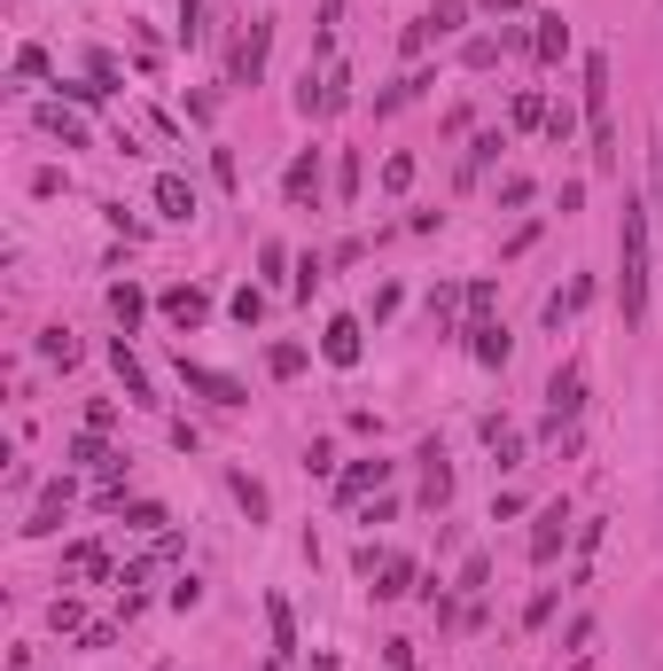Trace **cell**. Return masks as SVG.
I'll return each mask as SVG.
<instances>
[{
  "mask_svg": "<svg viewBox=\"0 0 663 671\" xmlns=\"http://www.w3.org/2000/svg\"><path fill=\"white\" fill-rule=\"evenodd\" d=\"M648 258H655V242H648V204L625 196V227H617V297H625V328L648 320Z\"/></svg>",
  "mask_w": 663,
  "mask_h": 671,
  "instance_id": "obj_1",
  "label": "cell"
},
{
  "mask_svg": "<svg viewBox=\"0 0 663 671\" xmlns=\"http://www.w3.org/2000/svg\"><path fill=\"white\" fill-rule=\"evenodd\" d=\"M586 133H594V164L617 173V125H609V55H586Z\"/></svg>",
  "mask_w": 663,
  "mask_h": 671,
  "instance_id": "obj_2",
  "label": "cell"
},
{
  "mask_svg": "<svg viewBox=\"0 0 663 671\" xmlns=\"http://www.w3.org/2000/svg\"><path fill=\"white\" fill-rule=\"evenodd\" d=\"M461 24H468V0H438V9H422V16L406 24V55H430V47L453 40Z\"/></svg>",
  "mask_w": 663,
  "mask_h": 671,
  "instance_id": "obj_3",
  "label": "cell"
},
{
  "mask_svg": "<svg viewBox=\"0 0 663 671\" xmlns=\"http://www.w3.org/2000/svg\"><path fill=\"white\" fill-rule=\"evenodd\" d=\"M577 414H586V367H554V383H546V430H570Z\"/></svg>",
  "mask_w": 663,
  "mask_h": 671,
  "instance_id": "obj_4",
  "label": "cell"
},
{
  "mask_svg": "<svg viewBox=\"0 0 663 671\" xmlns=\"http://www.w3.org/2000/svg\"><path fill=\"white\" fill-rule=\"evenodd\" d=\"M360 578H375V602L413 594V562L406 554H383V547H360Z\"/></svg>",
  "mask_w": 663,
  "mask_h": 671,
  "instance_id": "obj_5",
  "label": "cell"
},
{
  "mask_svg": "<svg viewBox=\"0 0 663 671\" xmlns=\"http://www.w3.org/2000/svg\"><path fill=\"white\" fill-rule=\"evenodd\" d=\"M320 360H328V367H360V360H367V328H360L352 312L328 320V328H320Z\"/></svg>",
  "mask_w": 663,
  "mask_h": 671,
  "instance_id": "obj_6",
  "label": "cell"
},
{
  "mask_svg": "<svg viewBox=\"0 0 663 671\" xmlns=\"http://www.w3.org/2000/svg\"><path fill=\"white\" fill-rule=\"evenodd\" d=\"M562 547H570V499H546V508H539V524H531V562L546 570Z\"/></svg>",
  "mask_w": 663,
  "mask_h": 671,
  "instance_id": "obj_7",
  "label": "cell"
},
{
  "mask_svg": "<svg viewBox=\"0 0 663 671\" xmlns=\"http://www.w3.org/2000/svg\"><path fill=\"white\" fill-rule=\"evenodd\" d=\"M180 383H188V391H203L211 406H251V391H242L234 375H219V367H203V360H188V352H180Z\"/></svg>",
  "mask_w": 663,
  "mask_h": 671,
  "instance_id": "obj_8",
  "label": "cell"
},
{
  "mask_svg": "<svg viewBox=\"0 0 663 671\" xmlns=\"http://www.w3.org/2000/svg\"><path fill=\"white\" fill-rule=\"evenodd\" d=\"M156 312H164V320H173L180 336H196V328L211 320V297H203L196 282H180V289H164V297H156Z\"/></svg>",
  "mask_w": 663,
  "mask_h": 671,
  "instance_id": "obj_9",
  "label": "cell"
},
{
  "mask_svg": "<svg viewBox=\"0 0 663 671\" xmlns=\"http://www.w3.org/2000/svg\"><path fill=\"white\" fill-rule=\"evenodd\" d=\"M461 336H468V352H476L484 367H508V328L491 320V312H468V328H461Z\"/></svg>",
  "mask_w": 663,
  "mask_h": 671,
  "instance_id": "obj_10",
  "label": "cell"
},
{
  "mask_svg": "<svg viewBox=\"0 0 663 671\" xmlns=\"http://www.w3.org/2000/svg\"><path fill=\"white\" fill-rule=\"evenodd\" d=\"M266 47H274V24L258 16L251 32H242V47H234V87H258V70H266Z\"/></svg>",
  "mask_w": 663,
  "mask_h": 671,
  "instance_id": "obj_11",
  "label": "cell"
},
{
  "mask_svg": "<svg viewBox=\"0 0 663 671\" xmlns=\"http://www.w3.org/2000/svg\"><path fill=\"white\" fill-rule=\"evenodd\" d=\"M281 196H289V204H320V148H297V156H289Z\"/></svg>",
  "mask_w": 663,
  "mask_h": 671,
  "instance_id": "obj_12",
  "label": "cell"
},
{
  "mask_svg": "<svg viewBox=\"0 0 663 671\" xmlns=\"http://www.w3.org/2000/svg\"><path fill=\"white\" fill-rule=\"evenodd\" d=\"M383 484H390V461H352V469L336 476V499H344V508H360V499L383 492Z\"/></svg>",
  "mask_w": 663,
  "mask_h": 671,
  "instance_id": "obj_13",
  "label": "cell"
},
{
  "mask_svg": "<svg viewBox=\"0 0 663 671\" xmlns=\"http://www.w3.org/2000/svg\"><path fill=\"white\" fill-rule=\"evenodd\" d=\"M110 367H118V383H125V398H133V406H156V383H148V367L133 360V344H125V336L110 344Z\"/></svg>",
  "mask_w": 663,
  "mask_h": 671,
  "instance_id": "obj_14",
  "label": "cell"
},
{
  "mask_svg": "<svg viewBox=\"0 0 663 671\" xmlns=\"http://www.w3.org/2000/svg\"><path fill=\"white\" fill-rule=\"evenodd\" d=\"M32 125H40L47 141H63V148H87V125H78V110H63V102H40Z\"/></svg>",
  "mask_w": 663,
  "mask_h": 671,
  "instance_id": "obj_15",
  "label": "cell"
},
{
  "mask_svg": "<svg viewBox=\"0 0 663 671\" xmlns=\"http://www.w3.org/2000/svg\"><path fill=\"white\" fill-rule=\"evenodd\" d=\"M413 461H422V499H430V508H445V499H453V469H445V446L430 438V446L413 453Z\"/></svg>",
  "mask_w": 663,
  "mask_h": 671,
  "instance_id": "obj_16",
  "label": "cell"
},
{
  "mask_svg": "<svg viewBox=\"0 0 663 671\" xmlns=\"http://www.w3.org/2000/svg\"><path fill=\"white\" fill-rule=\"evenodd\" d=\"M156 211H164V219H196V188H188L180 173H156Z\"/></svg>",
  "mask_w": 663,
  "mask_h": 671,
  "instance_id": "obj_17",
  "label": "cell"
},
{
  "mask_svg": "<svg viewBox=\"0 0 663 671\" xmlns=\"http://www.w3.org/2000/svg\"><path fill=\"white\" fill-rule=\"evenodd\" d=\"M63 508H70V476H55V484L40 492V508H32V524H24V531H32V539H40V531H55V524H63Z\"/></svg>",
  "mask_w": 663,
  "mask_h": 671,
  "instance_id": "obj_18",
  "label": "cell"
},
{
  "mask_svg": "<svg viewBox=\"0 0 663 671\" xmlns=\"http://www.w3.org/2000/svg\"><path fill=\"white\" fill-rule=\"evenodd\" d=\"M484 446L500 453V469H523V430H516V422H500V414H491V422H484Z\"/></svg>",
  "mask_w": 663,
  "mask_h": 671,
  "instance_id": "obj_19",
  "label": "cell"
},
{
  "mask_svg": "<svg viewBox=\"0 0 663 671\" xmlns=\"http://www.w3.org/2000/svg\"><path fill=\"white\" fill-rule=\"evenodd\" d=\"M531 24H539V32H531L539 63H562V55H570V24H562V16H531Z\"/></svg>",
  "mask_w": 663,
  "mask_h": 671,
  "instance_id": "obj_20",
  "label": "cell"
},
{
  "mask_svg": "<svg viewBox=\"0 0 663 671\" xmlns=\"http://www.w3.org/2000/svg\"><path fill=\"white\" fill-rule=\"evenodd\" d=\"M430 87H438V78H430V70H406V78H398V87H390V95H375V110L390 118V110H406L413 95H430Z\"/></svg>",
  "mask_w": 663,
  "mask_h": 671,
  "instance_id": "obj_21",
  "label": "cell"
},
{
  "mask_svg": "<svg viewBox=\"0 0 663 671\" xmlns=\"http://www.w3.org/2000/svg\"><path fill=\"white\" fill-rule=\"evenodd\" d=\"M70 461H78V469H102V476L118 469V453L102 446V430H87V438H70Z\"/></svg>",
  "mask_w": 663,
  "mask_h": 671,
  "instance_id": "obj_22",
  "label": "cell"
},
{
  "mask_svg": "<svg viewBox=\"0 0 663 671\" xmlns=\"http://www.w3.org/2000/svg\"><path fill=\"white\" fill-rule=\"evenodd\" d=\"M110 312H118V328L133 336V328H141V312H148V297H141L133 282H118V289H110Z\"/></svg>",
  "mask_w": 663,
  "mask_h": 671,
  "instance_id": "obj_23",
  "label": "cell"
},
{
  "mask_svg": "<svg viewBox=\"0 0 663 671\" xmlns=\"http://www.w3.org/2000/svg\"><path fill=\"white\" fill-rule=\"evenodd\" d=\"M586 297H594V282H570V289H554V297H546V328H562V320H570L577 305H586Z\"/></svg>",
  "mask_w": 663,
  "mask_h": 671,
  "instance_id": "obj_24",
  "label": "cell"
},
{
  "mask_svg": "<svg viewBox=\"0 0 663 671\" xmlns=\"http://www.w3.org/2000/svg\"><path fill=\"white\" fill-rule=\"evenodd\" d=\"M320 282H328V258H320V250H305V258H297V282H289V289H297V297L312 305V289H320Z\"/></svg>",
  "mask_w": 663,
  "mask_h": 671,
  "instance_id": "obj_25",
  "label": "cell"
},
{
  "mask_svg": "<svg viewBox=\"0 0 663 671\" xmlns=\"http://www.w3.org/2000/svg\"><path fill=\"white\" fill-rule=\"evenodd\" d=\"M266 617H274V656L289 663V656H297V617H289V602H274Z\"/></svg>",
  "mask_w": 663,
  "mask_h": 671,
  "instance_id": "obj_26",
  "label": "cell"
},
{
  "mask_svg": "<svg viewBox=\"0 0 663 671\" xmlns=\"http://www.w3.org/2000/svg\"><path fill=\"white\" fill-rule=\"evenodd\" d=\"M500 148H508V133H476V141H468V173H461V180H476V173H484V164L500 156Z\"/></svg>",
  "mask_w": 663,
  "mask_h": 671,
  "instance_id": "obj_27",
  "label": "cell"
},
{
  "mask_svg": "<svg viewBox=\"0 0 663 671\" xmlns=\"http://www.w3.org/2000/svg\"><path fill=\"white\" fill-rule=\"evenodd\" d=\"M266 375H281V383L305 375V344H274V352H266Z\"/></svg>",
  "mask_w": 663,
  "mask_h": 671,
  "instance_id": "obj_28",
  "label": "cell"
},
{
  "mask_svg": "<svg viewBox=\"0 0 663 671\" xmlns=\"http://www.w3.org/2000/svg\"><path fill=\"white\" fill-rule=\"evenodd\" d=\"M226 312H234L242 328H258V320H266V289H234V305H226Z\"/></svg>",
  "mask_w": 663,
  "mask_h": 671,
  "instance_id": "obj_29",
  "label": "cell"
},
{
  "mask_svg": "<svg viewBox=\"0 0 663 671\" xmlns=\"http://www.w3.org/2000/svg\"><path fill=\"white\" fill-rule=\"evenodd\" d=\"M383 188H390V196H406V188H413V156H406V148H398V156H383Z\"/></svg>",
  "mask_w": 663,
  "mask_h": 671,
  "instance_id": "obj_30",
  "label": "cell"
},
{
  "mask_svg": "<svg viewBox=\"0 0 663 671\" xmlns=\"http://www.w3.org/2000/svg\"><path fill=\"white\" fill-rule=\"evenodd\" d=\"M226 484H234V499H242L251 524H258V516H266V484H258V476H226Z\"/></svg>",
  "mask_w": 663,
  "mask_h": 671,
  "instance_id": "obj_31",
  "label": "cell"
},
{
  "mask_svg": "<svg viewBox=\"0 0 663 671\" xmlns=\"http://www.w3.org/2000/svg\"><path fill=\"white\" fill-rule=\"evenodd\" d=\"M570 133H577V110H570V102H546V141H554V148H562V141H570Z\"/></svg>",
  "mask_w": 663,
  "mask_h": 671,
  "instance_id": "obj_32",
  "label": "cell"
},
{
  "mask_svg": "<svg viewBox=\"0 0 663 671\" xmlns=\"http://www.w3.org/2000/svg\"><path fill=\"white\" fill-rule=\"evenodd\" d=\"M500 47H508V40H468L461 63H468V70H491V63H500Z\"/></svg>",
  "mask_w": 663,
  "mask_h": 671,
  "instance_id": "obj_33",
  "label": "cell"
},
{
  "mask_svg": "<svg viewBox=\"0 0 663 671\" xmlns=\"http://www.w3.org/2000/svg\"><path fill=\"white\" fill-rule=\"evenodd\" d=\"M47 625H55V632H87V609H78V602H70V594H63V602H55V609H47Z\"/></svg>",
  "mask_w": 663,
  "mask_h": 671,
  "instance_id": "obj_34",
  "label": "cell"
},
{
  "mask_svg": "<svg viewBox=\"0 0 663 671\" xmlns=\"http://www.w3.org/2000/svg\"><path fill=\"white\" fill-rule=\"evenodd\" d=\"M508 118H516V125H546V95H531V87H523V95H516V110H508Z\"/></svg>",
  "mask_w": 663,
  "mask_h": 671,
  "instance_id": "obj_35",
  "label": "cell"
},
{
  "mask_svg": "<svg viewBox=\"0 0 663 671\" xmlns=\"http://www.w3.org/2000/svg\"><path fill=\"white\" fill-rule=\"evenodd\" d=\"M40 352H47V360H63V367H70V360H78V336H63V328H47V336H40Z\"/></svg>",
  "mask_w": 663,
  "mask_h": 671,
  "instance_id": "obj_36",
  "label": "cell"
},
{
  "mask_svg": "<svg viewBox=\"0 0 663 671\" xmlns=\"http://www.w3.org/2000/svg\"><path fill=\"white\" fill-rule=\"evenodd\" d=\"M70 570H78V578H102L110 554H102V547H70Z\"/></svg>",
  "mask_w": 663,
  "mask_h": 671,
  "instance_id": "obj_37",
  "label": "cell"
},
{
  "mask_svg": "<svg viewBox=\"0 0 663 671\" xmlns=\"http://www.w3.org/2000/svg\"><path fill=\"white\" fill-rule=\"evenodd\" d=\"M125 524H133V531H164V508H156V499H133Z\"/></svg>",
  "mask_w": 663,
  "mask_h": 671,
  "instance_id": "obj_38",
  "label": "cell"
},
{
  "mask_svg": "<svg viewBox=\"0 0 663 671\" xmlns=\"http://www.w3.org/2000/svg\"><path fill=\"white\" fill-rule=\"evenodd\" d=\"M352 196H360V156L336 164V204H352Z\"/></svg>",
  "mask_w": 663,
  "mask_h": 671,
  "instance_id": "obj_39",
  "label": "cell"
},
{
  "mask_svg": "<svg viewBox=\"0 0 663 671\" xmlns=\"http://www.w3.org/2000/svg\"><path fill=\"white\" fill-rule=\"evenodd\" d=\"M16 78H47V47H16Z\"/></svg>",
  "mask_w": 663,
  "mask_h": 671,
  "instance_id": "obj_40",
  "label": "cell"
},
{
  "mask_svg": "<svg viewBox=\"0 0 663 671\" xmlns=\"http://www.w3.org/2000/svg\"><path fill=\"white\" fill-rule=\"evenodd\" d=\"M203 602V578H173V609H196Z\"/></svg>",
  "mask_w": 663,
  "mask_h": 671,
  "instance_id": "obj_41",
  "label": "cell"
},
{
  "mask_svg": "<svg viewBox=\"0 0 663 671\" xmlns=\"http://www.w3.org/2000/svg\"><path fill=\"white\" fill-rule=\"evenodd\" d=\"M180 40H203V0H180Z\"/></svg>",
  "mask_w": 663,
  "mask_h": 671,
  "instance_id": "obj_42",
  "label": "cell"
},
{
  "mask_svg": "<svg viewBox=\"0 0 663 671\" xmlns=\"http://www.w3.org/2000/svg\"><path fill=\"white\" fill-rule=\"evenodd\" d=\"M484 16H523V0H476Z\"/></svg>",
  "mask_w": 663,
  "mask_h": 671,
  "instance_id": "obj_43",
  "label": "cell"
},
{
  "mask_svg": "<svg viewBox=\"0 0 663 671\" xmlns=\"http://www.w3.org/2000/svg\"><path fill=\"white\" fill-rule=\"evenodd\" d=\"M312 671H336V648H312Z\"/></svg>",
  "mask_w": 663,
  "mask_h": 671,
  "instance_id": "obj_44",
  "label": "cell"
},
{
  "mask_svg": "<svg viewBox=\"0 0 663 671\" xmlns=\"http://www.w3.org/2000/svg\"><path fill=\"white\" fill-rule=\"evenodd\" d=\"M266 671H281V656H274V663H266Z\"/></svg>",
  "mask_w": 663,
  "mask_h": 671,
  "instance_id": "obj_45",
  "label": "cell"
}]
</instances>
